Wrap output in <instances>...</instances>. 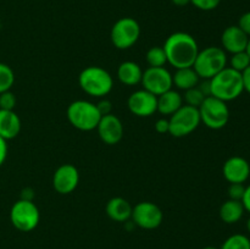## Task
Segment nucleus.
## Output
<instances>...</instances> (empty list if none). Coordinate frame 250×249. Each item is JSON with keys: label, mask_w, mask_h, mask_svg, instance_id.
<instances>
[{"label": "nucleus", "mask_w": 250, "mask_h": 249, "mask_svg": "<svg viewBox=\"0 0 250 249\" xmlns=\"http://www.w3.org/2000/svg\"><path fill=\"white\" fill-rule=\"evenodd\" d=\"M143 70L134 61H125L117 68V78L125 85H137L142 82Z\"/></svg>", "instance_id": "obj_19"}, {"label": "nucleus", "mask_w": 250, "mask_h": 249, "mask_svg": "<svg viewBox=\"0 0 250 249\" xmlns=\"http://www.w3.org/2000/svg\"><path fill=\"white\" fill-rule=\"evenodd\" d=\"M7 156V142L0 137V166L5 163Z\"/></svg>", "instance_id": "obj_34"}, {"label": "nucleus", "mask_w": 250, "mask_h": 249, "mask_svg": "<svg viewBox=\"0 0 250 249\" xmlns=\"http://www.w3.org/2000/svg\"><path fill=\"white\" fill-rule=\"evenodd\" d=\"M246 51H247V54H248L249 58H250V37H249V42H248V45H247Z\"/></svg>", "instance_id": "obj_39"}, {"label": "nucleus", "mask_w": 250, "mask_h": 249, "mask_svg": "<svg viewBox=\"0 0 250 249\" xmlns=\"http://www.w3.org/2000/svg\"><path fill=\"white\" fill-rule=\"evenodd\" d=\"M168 129H170V124H168V120L167 119H159L158 121L155 122V131L158 133L164 134V133H168Z\"/></svg>", "instance_id": "obj_33"}, {"label": "nucleus", "mask_w": 250, "mask_h": 249, "mask_svg": "<svg viewBox=\"0 0 250 249\" xmlns=\"http://www.w3.org/2000/svg\"><path fill=\"white\" fill-rule=\"evenodd\" d=\"M222 175L229 183H244L250 177V163L242 156H231L222 166Z\"/></svg>", "instance_id": "obj_15"}, {"label": "nucleus", "mask_w": 250, "mask_h": 249, "mask_svg": "<svg viewBox=\"0 0 250 249\" xmlns=\"http://www.w3.org/2000/svg\"><path fill=\"white\" fill-rule=\"evenodd\" d=\"M176 6H186V5L190 4V0H171Z\"/></svg>", "instance_id": "obj_38"}, {"label": "nucleus", "mask_w": 250, "mask_h": 249, "mask_svg": "<svg viewBox=\"0 0 250 249\" xmlns=\"http://www.w3.org/2000/svg\"><path fill=\"white\" fill-rule=\"evenodd\" d=\"M132 222L143 229H155L163 224L164 212L159 205L141 202L132 208Z\"/></svg>", "instance_id": "obj_10"}, {"label": "nucleus", "mask_w": 250, "mask_h": 249, "mask_svg": "<svg viewBox=\"0 0 250 249\" xmlns=\"http://www.w3.org/2000/svg\"><path fill=\"white\" fill-rule=\"evenodd\" d=\"M248 42L249 37L239 28L238 24L227 27V28L222 32V49H224L226 53L231 54V55L232 54L239 53V51H246Z\"/></svg>", "instance_id": "obj_16"}, {"label": "nucleus", "mask_w": 250, "mask_h": 249, "mask_svg": "<svg viewBox=\"0 0 250 249\" xmlns=\"http://www.w3.org/2000/svg\"><path fill=\"white\" fill-rule=\"evenodd\" d=\"M98 110H99L100 115L104 116V115H109L112 114V104L109 99H102L99 103L97 104Z\"/></svg>", "instance_id": "obj_32"}, {"label": "nucleus", "mask_w": 250, "mask_h": 249, "mask_svg": "<svg viewBox=\"0 0 250 249\" xmlns=\"http://www.w3.org/2000/svg\"><path fill=\"white\" fill-rule=\"evenodd\" d=\"M128 110L138 117H150L158 111V97L146 89L132 93L127 100Z\"/></svg>", "instance_id": "obj_12"}, {"label": "nucleus", "mask_w": 250, "mask_h": 249, "mask_svg": "<svg viewBox=\"0 0 250 249\" xmlns=\"http://www.w3.org/2000/svg\"><path fill=\"white\" fill-rule=\"evenodd\" d=\"M80 183V172L72 164L59 166L53 175V187L59 194H70Z\"/></svg>", "instance_id": "obj_13"}, {"label": "nucleus", "mask_w": 250, "mask_h": 249, "mask_svg": "<svg viewBox=\"0 0 250 249\" xmlns=\"http://www.w3.org/2000/svg\"><path fill=\"white\" fill-rule=\"evenodd\" d=\"M167 63L177 68L193 67L199 46L194 37L186 32H175L170 34L164 44Z\"/></svg>", "instance_id": "obj_1"}, {"label": "nucleus", "mask_w": 250, "mask_h": 249, "mask_svg": "<svg viewBox=\"0 0 250 249\" xmlns=\"http://www.w3.org/2000/svg\"><path fill=\"white\" fill-rule=\"evenodd\" d=\"M242 203H243V207L246 209V211L250 212V185L246 187V192H244Z\"/></svg>", "instance_id": "obj_37"}, {"label": "nucleus", "mask_w": 250, "mask_h": 249, "mask_svg": "<svg viewBox=\"0 0 250 249\" xmlns=\"http://www.w3.org/2000/svg\"><path fill=\"white\" fill-rule=\"evenodd\" d=\"M210 90L212 97L225 103L237 99L244 92L242 73L227 66L210 80Z\"/></svg>", "instance_id": "obj_2"}, {"label": "nucleus", "mask_w": 250, "mask_h": 249, "mask_svg": "<svg viewBox=\"0 0 250 249\" xmlns=\"http://www.w3.org/2000/svg\"><path fill=\"white\" fill-rule=\"evenodd\" d=\"M141 37V26L132 17H122L117 20L110 32V39L115 48L126 50L132 48Z\"/></svg>", "instance_id": "obj_9"}, {"label": "nucleus", "mask_w": 250, "mask_h": 249, "mask_svg": "<svg viewBox=\"0 0 250 249\" xmlns=\"http://www.w3.org/2000/svg\"><path fill=\"white\" fill-rule=\"evenodd\" d=\"M205 98L207 97L204 95V93H203L197 85V87L186 90L185 95H183V103H185L186 105H189V106L197 107L198 109V107L203 104Z\"/></svg>", "instance_id": "obj_26"}, {"label": "nucleus", "mask_w": 250, "mask_h": 249, "mask_svg": "<svg viewBox=\"0 0 250 249\" xmlns=\"http://www.w3.org/2000/svg\"><path fill=\"white\" fill-rule=\"evenodd\" d=\"M100 139L107 145H115L120 143L124 137V124L122 121L114 114L104 115L97 126Z\"/></svg>", "instance_id": "obj_14"}, {"label": "nucleus", "mask_w": 250, "mask_h": 249, "mask_svg": "<svg viewBox=\"0 0 250 249\" xmlns=\"http://www.w3.org/2000/svg\"><path fill=\"white\" fill-rule=\"evenodd\" d=\"M78 84L85 94L94 98H104L114 87V80L109 71L100 66H88L81 71Z\"/></svg>", "instance_id": "obj_3"}, {"label": "nucleus", "mask_w": 250, "mask_h": 249, "mask_svg": "<svg viewBox=\"0 0 250 249\" xmlns=\"http://www.w3.org/2000/svg\"><path fill=\"white\" fill-rule=\"evenodd\" d=\"M141 83L143 89L156 97L170 90L173 85L172 75L166 67H148L143 71Z\"/></svg>", "instance_id": "obj_11"}, {"label": "nucleus", "mask_w": 250, "mask_h": 249, "mask_svg": "<svg viewBox=\"0 0 250 249\" xmlns=\"http://www.w3.org/2000/svg\"><path fill=\"white\" fill-rule=\"evenodd\" d=\"M66 116L75 128L83 132L97 129L102 119L97 104L88 100H75L71 103L66 110Z\"/></svg>", "instance_id": "obj_5"}, {"label": "nucleus", "mask_w": 250, "mask_h": 249, "mask_svg": "<svg viewBox=\"0 0 250 249\" xmlns=\"http://www.w3.org/2000/svg\"><path fill=\"white\" fill-rule=\"evenodd\" d=\"M220 249H250V239L246 234H232L225 239Z\"/></svg>", "instance_id": "obj_24"}, {"label": "nucleus", "mask_w": 250, "mask_h": 249, "mask_svg": "<svg viewBox=\"0 0 250 249\" xmlns=\"http://www.w3.org/2000/svg\"><path fill=\"white\" fill-rule=\"evenodd\" d=\"M12 226L21 232H31L41 221V212L34 202L20 199L14 203L10 210Z\"/></svg>", "instance_id": "obj_8"}, {"label": "nucleus", "mask_w": 250, "mask_h": 249, "mask_svg": "<svg viewBox=\"0 0 250 249\" xmlns=\"http://www.w3.org/2000/svg\"><path fill=\"white\" fill-rule=\"evenodd\" d=\"M250 66V58L247 51H239V53L232 54L229 59V67L238 72H243L246 68Z\"/></svg>", "instance_id": "obj_27"}, {"label": "nucleus", "mask_w": 250, "mask_h": 249, "mask_svg": "<svg viewBox=\"0 0 250 249\" xmlns=\"http://www.w3.org/2000/svg\"><path fill=\"white\" fill-rule=\"evenodd\" d=\"M202 249H220V248H216V247H212V246H208V247H204V248Z\"/></svg>", "instance_id": "obj_41"}, {"label": "nucleus", "mask_w": 250, "mask_h": 249, "mask_svg": "<svg viewBox=\"0 0 250 249\" xmlns=\"http://www.w3.org/2000/svg\"><path fill=\"white\" fill-rule=\"evenodd\" d=\"M242 81H243L244 90L250 94V66L242 72Z\"/></svg>", "instance_id": "obj_35"}, {"label": "nucleus", "mask_w": 250, "mask_h": 249, "mask_svg": "<svg viewBox=\"0 0 250 249\" xmlns=\"http://www.w3.org/2000/svg\"><path fill=\"white\" fill-rule=\"evenodd\" d=\"M200 115V121L210 129H221L229 124V109L227 103L210 97L205 98L203 104L198 107Z\"/></svg>", "instance_id": "obj_6"}, {"label": "nucleus", "mask_w": 250, "mask_h": 249, "mask_svg": "<svg viewBox=\"0 0 250 249\" xmlns=\"http://www.w3.org/2000/svg\"><path fill=\"white\" fill-rule=\"evenodd\" d=\"M20 199L23 200H29V202H33L34 200V190L31 187H26L22 189L21 192V198Z\"/></svg>", "instance_id": "obj_36"}, {"label": "nucleus", "mask_w": 250, "mask_h": 249, "mask_svg": "<svg viewBox=\"0 0 250 249\" xmlns=\"http://www.w3.org/2000/svg\"><path fill=\"white\" fill-rule=\"evenodd\" d=\"M15 83L14 70L9 65L0 62V94L7 90H11Z\"/></svg>", "instance_id": "obj_25"}, {"label": "nucleus", "mask_w": 250, "mask_h": 249, "mask_svg": "<svg viewBox=\"0 0 250 249\" xmlns=\"http://www.w3.org/2000/svg\"><path fill=\"white\" fill-rule=\"evenodd\" d=\"M146 60L149 67H165L167 63V58L163 46H151L146 51Z\"/></svg>", "instance_id": "obj_23"}, {"label": "nucleus", "mask_w": 250, "mask_h": 249, "mask_svg": "<svg viewBox=\"0 0 250 249\" xmlns=\"http://www.w3.org/2000/svg\"><path fill=\"white\" fill-rule=\"evenodd\" d=\"M17 99L11 90H7L0 94V109L1 110H14L16 106Z\"/></svg>", "instance_id": "obj_28"}, {"label": "nucleus", "mask_w": 250, "mask_h": 249, "mask_svg": "<svg viewBox=\"0 0 250 249\" xmlns=\"http://www.w3.org/2000/svg\"><path fill=\"white\" fill-rule=\"evenodd\" d=\"M244 192H246V186H244L243 183H229V199L241 200L242 202Z\"/></svg>", "instance_id": "obj_30"}, {"label": "nucleus", "mask_w": 250, "mask_h": 249, "mask_svg": "<svg viewBox=\"0 0 250 249\" xmlns=\"http://www.w3.org/2000/svg\"><path fill=\"white\" fill-rule=\"evenodd\" d=\"M132 205L121 197H114L106 203L105 212L115 222H127L132 216Z\"/></svg>", "instance_id": "obj_18"}, {"label": "nucleus", "mask_w": 250, "mask_h": 249, "mask_svg": "<svg viewBox=\"0 0 250 249\" xmlns=\"http://www.w3.org/2000/svg\"><path fill=\"white\" fill-rule=\"evenodd\" d=\"M247 229H248V232L250 233V216H249L248 221H247Z\"/></svg>", "instance_id": "obj_40"}, {"label": "nucleus", "mask_w": 250, "mask_h": 249, "mask_svg": "<svg viewBox=\"0 0 250 249\" xmlns=\"http://www.w3.org/2000/svg\"><path fill=\"white\" fill-rule=\"evenodd\" d=\"M221 0H190V4L202 11H211L220 5Z\"/></svg>", "instance_id": "obj_29"}, {"label": "nucleus", "mask_w": 250, "mask_h": 249, "mask_svg": "<svg viewBox=\"0 0 250 249\" xmlns=\"http://www.w3.org/2000/svg\"><path fill=\"white\" fill-rule=\"evenodd\" d=\"M246 209L241 200L227 199L220 208V219L227 225L237 224L243 217Z\"/></svg>", "instance_id": "obj_21"}, {"label": "nucleus", "mask_w": 250, "mask_h": 249, "mask_svg": "<svg viewBox=\"0 0 250 249\" xmlns=\"http://www.w3.org/2000/svg\"><path fill=\"white\" fill-rule=\"evenodd\" d=\"M183 105V97L171 88L158 97V111L165 116H171Z\"/></svg>", "instance_id": "obj_20"}, {"label": "nucleus", "mask_w": 250, "mask_h": 249, "mask_svg": "<svg viewBox=\"0 0 250 249\" xmlns=\"http://www.w3.org/2000/svg\"><path fill=\"white\" fill-rule=\"evenodd\" d=\"M200 82V78L198 73L195 72L193 67L177 68L176 72L172 75V83L177 89L188 90L190 88L197 87Z\"/></svg>", "instance_id": "obj_22"}, {"label": "nucleus", "mask_w": 250, "mask_h": 249, "mask_svg": "<svg viewBox=\"0 0 250 249\" xmlns=\"http://www.w3.org/2000/svg\"><path fill=\"white\" fill-rule=\"evenodd\" d=\"M200 124L202 121H200L199 110L197 107L183 104L168 119V124H170L168 133L176 138H182L193 133Z\"/></svg>", "instance_id": "obj_7"}, {"label": "nucleus", "mask_w": 250, "mask_h": 249, "mask_svg": "<svg viewBox=\"0 0 250 249\" xmlns=\"http://www.w3.org/2000/svg\"><path fill=\"white\" fill-rule=\"evenodd\" d=\"M227 54L221 46H207L199 50L193 68L200 80H211L220 71L227 67Z\"/></svg>", "instance_id": "obj_4"}, {"label": "nucleus", "mask_w": 250, "mask_h": 249, "mask_svg": "<svg viewBox=\"0 0 250 249\" xmlns=\"http://www.w3.org/2000/svg\"><path fill=\"white\" fill-rule=\"evenodd\" d=\"M238 27L247 34V36L250 37V11L246 12V14H243L239 17Z\"/></svg>", "instance_id": "obj_31"}, {"label": "nucleus", "mask_w": 250, "mask_h": 249, "mask_svg": "<svg viewBox=\"0 0 250 249\" xmlns=\"http://www.w3.org/2000/svg\"><path fill=\"white\" fill-rule=\"evenodd\" d=\"M21 119L14 110L0 109V137L5 141L16 138L21 132Z\"/></svg>", "instance_id": "obj_17"}]
</instances>
